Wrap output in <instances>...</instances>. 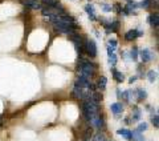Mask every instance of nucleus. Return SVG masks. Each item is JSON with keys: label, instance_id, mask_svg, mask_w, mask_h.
Returning <instances> with one entry per match:
<instances>
[{"label": "nucleus", "instance_id": "nucleus-1", "mask_svg": "<svg viewBox=\"0 0 159 141\" xmlns=\"http://www.w3.org/2000/svg\"><path fill=\"white\" fill-rule=\"evenodd\" d=\"M94 72H96V67H94V64L86 61V60H81V61H80V65H78V75L80 76L90 79L94 75Z\"/></svg>", "mask_w": 159, "mask_h": 141}, {"label": "nucleus", "instance_id": "nucleus-2", "mask_svg": "<svg viewBox=\"0 0 159 141\" xmlns=\"http://www.w3.org/2000/svg\"><path fill=\"white\" fill-rule=\"evenodd\" d=\"M85 47H86V52H88L89 56L94 57L97 55V45H96V43H94L93 40H88Z\"/></svg>", "mask_w": 159, "mask_h": 141}, {"label": "nucleus", "instance_id": "nucleus-3", "mask_svg": "<svg viewBox=\"0 0 159 141\" xmlns=\"http://www.w3.org/2000/svg\"><path fill=\"white\" fill-rule=\"evenodd\" d=\"M24 6H27L28 8H31V9H34V11L43 8L41 2H37V0H25V2H24Z\"/></svg>", "mask_w": 159, "mask_h": 141}, {"label": "nucleus", "instance_id": "nucleus-4", "mask_svg": "<svg viewBox=\"0 0 159 141\" xmlns=\"http://www.w3.org/2000/svg\"><path fill=\"white\" fill-rule=\"evenodd\" d=\"M139 55H141V59H142L143 63H148L152 59V55H151V52L148 51V49H143V51H141Z\"/></svg>", "mask_w": 159, "mask_h": 141}, {"label": "nucleus", "instance_id": "nucleus-5", "mask_svg": "<svg viewBox=\"0 0 159 141\" xmlns=\"http://www.w3.org/2000/svg\"><path fill=\"white\" fill-rule=\"evenodd\" d=\"M110 110L114 114H119V113H122L123 107H122V104H119V103H114L110 105Z\"/></svg>", "mask_w": 159, "mask_h": 141}, {"label": "nucleus", "instance_id": "nucleus-6", "mask_svg": "<svg viewBox=\"0 0 159 141\" xmlns=\"http://www.w3.org/2000/svg\"><path fill=\"white\" fill-rule=\"evenodd\" d=\"M138 37V31L137 29H130L126 35H125V39L127 41H133V40H135Z\"/></svg>", "mask_w": 159, "mask_h": 141}, {"label": "nucleus", "instance_id": "nucleus-7", "mask_svg": "<svg viewBox=\"0 0 159 141\" xmlns=\"http://www.w3.org/2000/svg\"><path fill=\"white\" fill-rule=\"evenodd\" d=\"M113 75H114V80H116L117 83H123L125 81V75L122 72H118L117 69H113Z\"/></svg>", "mask_w": 159, "mask_h": 141}, {"label": "nucleus", "instance_id": "nucleus-8", "mask_svg": "<svg viewBox=\"0 0 159 141\" xmlns=\"http://www.w3.org/2000/svg\"><path fill=\"white\" fill-rule=\"evenodd\" d=\"M148 23H150L152 27H158V23H159L158 13H151L150 16H148Z\"/></svg>", "mask_w": 159, "mask_h": 141}, {"label": "nucleus", "instance_id": "nucleus-9", "mask_svg": "<svg viewBox=\"0 0 159 141\" xmlns=\"http://www.w3.org/2000/svg\"><path fill=\"white\" fill-rule=\"evenodd\" d=\"M130 141H145V139H143V136L141 134V132H138V130H134V132H131Z\"/></svg>", "mask_w": 159, "mask_h": 141}, {"label": "nucleus", "instance_id": "nucleus-10", "mask_svg": "<svg viewBox=\"0 0 159 141\" xmlns=\"http://www.w3.org/2000/svg\"><path fill=\"white\" fill-rule=\"evenodd\" d=\"M85 11H86V13L89 15V17H90L92 20H96V15H94V7L93 6H90V4L85 6Z\"/></svg>", "mask_w": 159, "mask_h": 141}, {"label": "nucleus", "instance_id": "nucleus-11", "mask_svg": "<svg viewBox=\"0 0 159 141\" xmlns=\"http://www.w3.org/2000/svg\"><path fill=\"white\" fill-rule=\"evenodd\" d=\"M135 93H137V97H138L139 101H141V100H145V99L147 97L146 90H145V89H142V88H138V89L135 90Z\"/></svg>", "mask_w": 159, "mask_h": 141}, {"label": "nucleus", "instance_id": "nucleus-12", "mask_svg": "<svg viewBox=\"0 0 159 141\" xmlns=\"http://www.w3.org/2000/svg\"><path fill=\"white\" fill-rule=\"evenodd\" d=\"M118 134H121V136H123L126 140H129L130 141V139H131V132L129 129H118V132H117Z\"/></svg>", "mask_w": 159, "mask_h": 141}, {"label": "nucleus", "instance_id": "nucleus-13", "mask_svg": "<svg viewBox=\"0 0 159 141\" xmlns=\"http://www.w3.org/2000/svg\"><path fill=\"white\" fill-rule=\"evenodd\" d=\"M106 84H107V79H106L105 76H101V77H99V80H98L97 87L101 89V90H103V89L106 88Z\"/></svg>", "mask_w": 159, "mask_h": 141}, {"label": "nucleus", "instance_id": "nucleus-14", "mask_svg": "<svg viewBox=\"0 0 159 141\" xmlns=\"http://www.w3.org/2000/svg\"><path fill=\"white\" fill-rule=\"evenodd\" d=\"M139 119H141V109L138 107H134L133 108V120L134 121H138Z\"/></svg>", "mask_w": 159, "mask_h": 141}, {"label": "nucleus", "instance_id": "nucleus-15", "mask_svg": "<svg viewBox=\"0 0 159 141\" xmlns=\"http://www.w3.org/2000/svg\"><path fill=\"white\" fill-rule=\"evenodd\" d=\"M119 29V22H113V23H110V26L107 27V32H117Z\"/></svg>", "mask_w": 159, "mask_h": 141}, {"label": "nucleus", "instance_id": "nucleus-16", "mask_svg": "<svg viewBox=\"0 0 159 141\" xmlns=\"http://www.w3.org/2000/svg\"><path fill=\"white\" fill-rule=\"evenodd\" d=\"M157 76H158V72L157 70H148V73H147V79H148V81L150 83H154L157 80Z\"/></svg>", "mask_w": 159, "mask_h": 141}, {"label": "nucleus", "instance_id": "nucleus-17", "mask_svg": "<svg viewBox=\"0 0 159 141\" xmlns=\"http://www.w3.org/2000/svg\"><path fill=\"white\" fill-rule=\"evenodd\" d=\"M109 55V64H110V67H114L117 63V56H116V53L111 52V53H107Z\"/></svg>", "mask_w": 159, "mask_h": 141}, {"label": "nucleus", "instance_id": "nucleus-18", "mask_svg": "<svg viewBox=\"0 0 159 141\" xmlns=\"http://www.w3.org/2000/svg\"><path fill=\"white\" fill-rule=\"evenodd\" d=\"M130 59L134 60V61H135V60L138 59V48H137V47H134V48L131 49V52H130Z\"/></svg>", "mask_w": 159, "mask_h": 141}, {"label": "nucleus", "instance_id": "nucleus-19", "mask_svg": "<svg viewBox=\"0 0 159 141\" xmlns=\"http://www.w3.org/2000/svg\"><path fill=\"white\" fill-rule=\"evenodd\" d=\"M151 123H152V125H154L155 128H158V127H159V117H158V114L151 116Z\"/></svg>", "mask_w": 159, "mask_h": 141}, {"label": "nucleus", "instance_id": "nucleus-20", "mask_svg": "<svg viewBox=\"0 0 159 141\" xmlns=\"http://www.w3.org/2000/svg\"><path fill=\"white\" fill-rule=\"evenodd\" d=\"M93 141H106V139H105V136H103L102 133H97L93 137Z\"/></svg>", "mask_w": 159, "mask_h": 141}, {"label": "nucleus", "instance_id": "nucleus-21", "mask_svg": "<svg viewBox=\"0 0 159 141\" xmlns=\"http://www.w3.org/2000/svg\"><path fill=\"white\" fill-rule=\"evenodd\" d=\"M146 129H147V124L146 123H141V124L138 125V128H137L138 132H145Z\"/></svg>", "mask_w": 159, "mask_h": 141}, {"label": "nucleus", "instance_id": "nucleus-22", "mask_svg": "<svg viewBox=\"0 0 159 141\" xmlns=\"http://www.w3.org/2000/svg\"><path fill=\"white\" fill-rule=\"evenodd\" d=\"M109 45H107V47H110V48H116L117 47V40L116 39H111V40H109V43H107Z\"/></svg>", "mask_w": 159, "mask_h": 141}, {"label": "nucleus", "instance_id": "nucleus-23", "mask_svg": "<svg viewBox=\"0 0 159 141\" xmlns=\"http://www.w3.org/2000/svg\"><path fill=\"white\" fill-rule=\"evenodd\" d=\"M150 4H151L150 0H143V2L141 3V7L142 8H148V7H150Z\"/></svg>", "mask_w": 159, "mask_h": 141}, {"label": "nucleus", "instance_id": "nucleus-24", "mask_svg": "<svg viewBox=\"0 0 159 141\" xmlns=\"http://www.w3.org/2000/svg\"><path fill=\"white\" fill-rule=\"evenodd\" d=\"M114 9H116L118 13H122V9H121V7H119L118 4H116V6H114Z\"/></svg>", "mask_w": 159, "mask_h": 141}, {"label": "nucleus", "instance_id": "nucleus-25", "mask_svg": "<svg viewBox=\"0 0 159 141\" xmlns=\"http://www.w3.org/2000/svg\"><path fill=\"white\" fill-rule=\"evenodd\" d=\"M137 76H133V77H130V80H129V83H130V84H133V83H135L137 81Z\"/></svg>", "mask_w": 159, "mask_h": 141}, {"label": "nucleus", "instance_id": "nucleus-26", "mask_svg": "<svg viewBox=\"0 0 159 141\" xmlns=\"http://www.w3.org/2000/svg\"><path fill=\"white\" fill-rule=\"evenodd\" d=\"M103 9H105V11H111V7H109V6H103Z\"/></svg>", "mask_w": 159, "mask_h": 141}, {"label": "nucleus", "instance_id": "nucleus-27", "mask_svg": "<svg viewBox=\"0 0 159 141\" xmlns=\"http://www.w3.org/2000/svg\"><path fill=\"white\" fill-rule=\"evenodd\" d=\"M0 125H2V123H0Z\"/></svg>", "mask_w": 159, "mask_h": 141}, {"label": "nucleus", "instance_id": "nucleus-28", "mask_svg": "<svg viewBox=\"0 0 159 141\" xmlns=\"http://www.w3.org/2000/svg\"><path fill=\"white\" fill-rule=\"evenodd\" d=\"M85 141H88V140H85Z\"/></svg>", "mask_w": 159, "mask_h": 141}]
</instances>
